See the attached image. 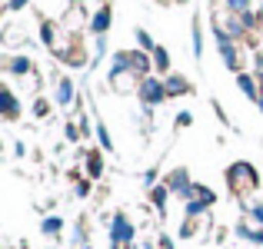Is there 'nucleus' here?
<instances>
[{"label": "nucleus", "instance_id": "obj_1", "mask_svg": "<svg viewBox=\"0 0 263 249\" xmlns=\"http://www.w3.org/2000/svg\"><path fill=\"white\" fill-rule=\"evenodd\" d=\"M227 183H230V190L237 193V196H250V193H257L260 176L250 163H233L230 170H227Z\"/></svg>", "mask_w": 263, "mask_h": 249}, {"label": "nucleus", "instance_id": "obj_2", "mask_svg": "<svg viewBox=\"0 0 263 249\" xmlns=\"http://www.w3.org/2000/svg\"><path fill=\"white\" fill-rule=\"evenodd\" d=\"M183 199H186V216H190V219H197L206 206L217 203L213 190H206V186H200V183H190V190L183 193Z\"/></svg>", "mask_w": 263, "mask_h": 249}, {"label": "nucleus", "instance_id": "obj_3", "mask_svg": "<svg viewBox=\"0 0 263 249\" xmlns=\"http://www.w3.org/2000/svg\"><path fill=\"white\" fill-rule=\"evenodd\" d=\"M114 70H130V73H137V77H147L150 60H147V53H140V50H120L114 57Z\"/></svg>", "mask_w": 263, "mask_h": 249}, {"label": "nucleus", "instance_id": "obj_4", "mask_svg": "<svg viewBox=\"0 0 263 249\" xmlns=\"http://www.w3.org/2000/svg\"><path fill=\"white\" fill-rule=\"evenodd\" d=\"M110 243H114V249H127L134 243V226H130V219L123 213H117L114 223H110Z\"/></svg>", "mask_w": 263, "mask_h": 249}, {"label": "nucleus", "instance_id": "obj_5", "mask_svg": "<svg viewBox=\"0 0 263 249\" xmlns=\"http://www.w3.org/2000/svg\"><path fill=\"white\" fill-rule=\"evenodd\" d=\"M137 93H140V100L147 103V107H157V103H163L167 100V83H160L157 77H143V83H140V90H137Z\"/></svg>", "mask_w": 263, "mask_h": 249}, {"label": "nucleus", "instance_id": "obj_6", "mask_svg": "<svg viewBox=\"0 0 263 249\" xmlns=\"http://www.w3.org/2000/svg\"><path fill=\"white\" fill-rule=\"evenodd\" d=\"M143 80H137V73L130 70H110V87L117 90V93H134V90H140Z\"/></svg>", "mask_w": 263, "mask_h": 249}, {"label": "nucleus", "instance_id": "obj_7", "mask_svg": "<svg viewBox=\"0 0 263 249\" xmlns=\"http://www.w3.org/2000/svg\"><path fill=\"white\" fill-rule=\"evenodd\" d=\"M110 20H114V10H110V4H103L100 10L93 13V24H90V30H93V33H107V30H110Z\"/></svg>", "mask_w": 263, "mask_h": 249}, {"label": "nucleus", "instance_id": "obj_8", "mask_svg": "<svg viewBox=\"0 0 263 249\" xmlns=\"http://www.w3.org/2000/svg\"><path fill=\"white\" fill-rule=\"evenodd\" d=\"M167 190H174V193H180V196H183L186 190H190V173L186 170H174L167 176Z\"/></svg>", "mask_w": 263, "mask_h": 249}, {"label": "nucleus", "instance_id": "obj_9", "mask_svg": "<svg viewBox=\"0 0 263 249\" xmlns=\"http://www.w3.org/2000/svg\"><path fill=\"white\" fill-rule=\"evenodd\" d=\"M4 67H7V73H33V64L27 57H7Z\"/></svg>", "mask_w": 263, "mask_h": 249}, {"label": "nucleus", "instance_id": "obj_10", "mask_svg": "<svg viewBox=\"0 0 263 249\" xmlns=\"http://www.w3.org/2000/svg\"><path fill=\"white\" fill-rule=\"evenodd\" d=\"M237 83H240V90H243L247 96H253V100H260V83L253 80V77H247V73H240V77H237Z\"/></svg>", "mask_w": 263, "mask_h": 249}, {"label": "nucleus", "instance_id": "obj_11", "mask_svg": "<svg viewBox=\"0 0 263 249\" xmlns=\"http://www.w3.org/2000/svg\"><path fill=\"white\" fill-rule=\"evenodd\" d=\"M0 100H4V116H7V120H17V113H20L17 96H13L10 90H4V96H0Z\"/></svg>", "mask_w": 263, "mask_h": 249}, {"label": "nucleus", "instance_id": "obj_12", "mask_svg": "<svg viewBox=\"0 0 263 249\" xmlns=\"http://www.w3.org/2000/svg\"><path fill=\"white\" fill-rule=\"evenodd\" d=\"M190 90H193V87H190V83H186L183 77H170V80H167V93H170V96H180V93H190Z\"/></svg>", "mask_w": 263, "mask_h": 249}, {"label": "nucleus", "instance_id": "obj_13", "mask_svg": "<svg viewBox=\"0 0 263 249\" xmlns=\"http://www.w3.org/2000/svg\"><path fill=\"white\" fill-rule=\"evenodd\" d=\"M70 100H73V83L70 80H60L57 83V103H60V107H67Z\"/></svg>", "mask_w": 263, "mask_h": 249}, {"label": "nucleus", "instance_id": "obj_14", "mask_svg": "<svg viewBox=\"0 0 263 249\" xmlns=\"http://www.w3.org/2000/svg\"><path fill=\"white\" fill-rule=\"evenodd\" d=\"M167 193H170L167 186H154V190H150V203H154V206H157L160 213L167 210Z\"/></svg>", "mask_w": 263, "mask_h": 249}, {"label": "nucleus", "instance_id": "obj_15", "mask_svg": "<svg viewBox=\"0 0 263 249\" xmlns=\"http://www.w3.org/2000/svg\"><path fill=\"white\" fill-rule=\"evenodd\" d=\"M154 67H157L160 73H167V70H170V53L163 50V47H157V50H154Z\"/></svg>", "mask_w": 263, "mask_h": 249}, {"label": "nucleus", "instance_id": "obj_16", "mask_svg": "<svg viewBox=\"0 0 263 249\" xmlns=\"http://www.w3.org/2000/svg\"><path fill=\"white\" fill-rule=\"evenodd\" d=\"M60 226H64V223H60V219H57V216H50V219H44V233H47V236H57V233H60Z\"/></svg>", "mask_w": 263, "mask_h": 249}, {"label": "nucleus", "instance_id": "obj_17", "mask_svg": "<svg viewBox=\"0 0 263 249\" xmlns=\"http://www.w3.org/2000/svg\"><path fill=\"white\" fill-rule=\"evenodd\" d=\"M193 233H197V219H190V216H186V219H183V226H180V236H183V239H190Z\"/></svg>", "mask_w": 263, "mask_h": 249}, {"label": "nucleus", "instance_id": "obj_18", "mask_svg": "<svg viewBox=\"0 0 263 249\" xmlns=\"http://www.w3.org/2000/svg\"><path fill=\"white\" fill-rule=\"evenodd\" d=\"M87 173H90V176H100V156H97V153H90V160H87Z\"/></svg>", "mask_w": 263, "mask_h": 249}, {"label": "nucleus", "instance_id": "obj_19", "mask_svg": "<svg viewBox=\"0 0 263 249\" xmlns=\"http://www.w3.org/2000/svg\"><path fill=\"white\" fill-rule=\"evenodd\" d=\"M137 40H140V47H143V50H157V47H154V40H150V33H147V30H137Z\"/></svg>", "mask_w": 263, "mask_h": 249}, {"label": "nucleus", "instance_id": "obj_20", "mask_svg": "<svg viewBox=\"0 0 263 249\" xmlns=\"http://www.w3.org/2000/svg\"><path fill=\"white\" fill-rule=\"evenodd\" d=\"M97 136H100V143H103L107 150H114V140H110V133H107L103 127H97Z\"/></svg>", "mask_w": 263, "mask_h": 249}, {"label": "nucleus", "instance_id": "obj_21", "mask_svg": "<svg viewBox=\"0 0 263 249\" xmlns=\"http://www.w3.org/2000/svg\"><path fill=\"white\" fill-rule=\"evenodd\" d=\"M190 123H193V116H190V113H180V116H177V127H180V130L190 127Z\"/></svg>", "mask_w": 263, "mask_h": 249}, {"label": "nucleus", "instance_id": "obj_22", "mask_svg": "<svg viewBox=\"0 0 263 249\" xmlns=\"http://www.w3.org/2000/svg\"><path fill=\"white\" fill-rule=\"evenodd\" d=\"M47 110H50V107H47V100H37V107H33V113H37V116H47Z\"/></svg>", "mask_w": 263, "mask_h": 249}, {"label": "nucleus", "instance_id": "obj_23", "mask_svg": "<svg viewBox=\"0 0 263 249\" xmlns=\"http://www.w3.org/2000/svg\"><path fill=\"white\" fill-rule=\"evenodd\" d=\"M260 100H263V73H260Z\"/></svg>", "mask_w": 263, "mask_h": 249}, {"label": "nucleus", "instance_id": "obj_24", "mask_svg": "<svg viewBox=\"0 0 263 249\" xmlns=\"http://www.w3.org/2000/svg\"><path fill=\"white\" fill-rule=\"evenodd\" d=\"M143 249H154V246H143Z\"/></svg>", "mask_w": 263, "mask_h": 249}, {"label": "nucleus", "instance_id": "obj_25", "mask_svg": "<svg viewBox=\"0 0 263 249\" xmlns=\"http://www.w3.org/2000/svg\"><path fill=\"white\" fill-rule=\"evenodd\" d=\"M260 107H263V100H260Z\"/></svg>", "mask_w": 263, "mask_h": 249}, {"label": "nucleus", "instance_id": "obj_26", "mask_svg": "<svg viewBox=\"0 0 263 249\" xmlns=\"http://www.w3.org/2000/svg\"><path fill=\"white\" fill-rule=\"evenodd\" d=\"M77 4H80V0H77Z\"/></svg>", "mask_w": 263, "mask_h": 249}, {"label": "nucleus", "instance_id": "obj_27", "mask_svg": "<svg viewBox=\"0 0 263 249\" xmlns=\"http://www.w3.org/2000/svg\"><path fill=\"white\" fill-rule=\"evenodd\" d=\"M260 13H263V10H260Z\"/></svg>", "mask_w": 263, "mask_h": 249}]
</instances>
